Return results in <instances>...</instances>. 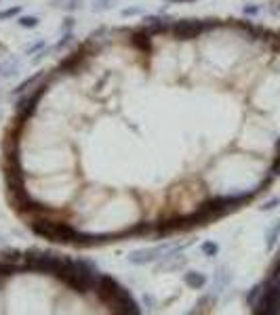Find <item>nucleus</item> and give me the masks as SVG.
Returning <instances> with one entry per match:
<instances>
[{"instance_id":"nucleus-1","label":"nucleus","mask_w":280,"mask_h":315,"mask_svg":"<svg viewBox=\"0 0 280 315\" xmlns=\"http://www.w3.org/2000/svg\"><path fill=\"white\" fill-rule=\"evenodd\" d=\"M95 288H97V294L101 301L105 305H110L116 313H122V315H139L141 313V307H139V303L133 298V294H131L118 280H114L112 275L99 273Z\"/></svg>"},{"instance_id":"nucleus-2","label":"nucleus","mask_w":280,"mask_h":315,"mask_svg":"<svg viewBox=\"0 0 280 315\" xmlns=\"http://www.w3.org/2000/svg\"><path fill=\"white\" fill-rule=\"evenodd\" d=\"M55 278L64 282L66 286H70L74 292L87 294L89 290L97 286L99 271L91 261H87V258H68L66 267L55 275Z\"/></svg>"},{"instance_id":"nucleus-3","label":"nucleus","mask_w":280,"mask_h":315,"mask_svg":"<svg viewBox=\"0 0 280 315\" xmlns=\"http://www.w3.org/2000/svg\"><path fill=\"white\" fill-rule=\"evenodd\" d=\"M2 170H4V183H6L9 193L26 191V172H23V166H21L17 141L4 147V166H2Z\"/></svg>"},{"instance_id":"nucleus-4","label":"nucleus","mask_w":280,"mask_h":315,"mask_svg":"<svg viewBox=\"0 0 280 315\" xmlns=\"http://www.w3.org/2000/svg\"><path fill=\"white\" fill-rule=\"evenodd\" d=\"M30 229L36 235L53 242H64V244H74L78 238V229L70 223H61V220H49V219H34L30 223Z\"/></svg>"},{"instance_id":"nucleus-5","label":"nucleus","mask_w":280,"mask_h":315,"mask_svg":"<svg viewBox=\"0 0 280 315\" xmlns=\"http://www.w3.org/2000/svg\"><path fill=\"white\" fill-rule=\"evenodd\" d=\"M23 258H26V265L21 267L23 271H38L51 275H57L68 263V256L49 254V252H38V250H28Z\"/></svg>"},{"instance_id":"nucleus-6","label":"nucleus","mask_w":280,"mask_h":315,"mask_svg":"<svg viewBox=\"0 0 280 315\" xmlns=\"http://www.w3.org/2000/svg\"><path fill=\"white\" fill-rule=\"evenodd\" d=\"M221 26L219 21H205V19H179L173 23V36L179 40H194L200 34Z\"/></svg>"},{"instance_id":"nucleus-7","label":"nucleus","mask_w":280,"mask_h":315,"mask_svg":"<svg viewBox=\"0 0 280 315\" xmlns=\"http://www.w3.org/2000/svg\"><path fill=\"white\" fill-rule=\"evenodd\" d=\"M253 311L259 315L280 313V282H263V294Z\"/></svg>"},{"instance_id":"nucleus-8","label":"nucleus","mask_w":280,"mask_h":315,"mask_svg":"<svg viewBox=\"0 0 280 315\" xmlns=\"http://www.w3.org/2000/svg\"><path fill=\"white\" fill-rule=\"evenodd\" d=\"M171 246L162 244V246H154V248H139V250H133L129 254V263L133 265H150L154 261H160L162 256L167 254V250Z\"/></svg>"},{"instance_id":"nucleus-9","label":"nucleus","mask_w":280,"mask_h":315,"mask_svg":"<svg viewBox=\"0 0 280 315\" xmlns=\"http://www.w3.org/2000/svg\"><path fill=\"white\" fill-rule=\"evenodd\" d=\"M112 238H118V235L116 233H78L74 244H78V246H99V244L110 242Z\"/></svg>"},{"instance_id":"nucleus-10","label":"nucleus","mask_w":280,"mask_h":315,"mask_svg":"<svg viewBox=\"0 0 280 315\" xmlns=\"http://www.w3.org/2000/svg\"><path fill=\"white\" fill-rule=\"evenodd\" d=\"M171 28V23L167 17H160V15H150V17L143 19V30L147 34H160V32H165Z\"/></svg>"},{"instance_id":"nucleus-11","label":"nucleus","mask_w":280,"mask_h":315,"mask_svg":"<svg viewBox=\"0 0 280 315\" xmlns=\"http://www.w3.org/2000/svg\"><path fill=\"white\" fill-rule=\"evenodd\" d=\"M183 282H185V286H190L192 290H202L207 286L209 278L205 273H200V271H188L183 275Z\"/></svg>"},{"instance_id":"nucleus-12","label":"nucleus","mask_w":280,"mask_h":315,"mask_svg":"<svg viewBox=\"0 0 280 315\" xmlns=\"http://www.w3.org/2000/svg\"><path fill=\"white\" fill-rule=\"evenodd\" d=\"M87 57L82 51H78V53H74V55H70L68 59H64L61 61V69H66V72H70V74H76L78 72V65L82 63V59Z\"/></svg>"},{"instance_id":"nucleus-13","label":"nucleus","mask_w":280,"mask_h":315,"mask_svg":"<svg viewBox=\"0 0 280 315\" xmlns=\"http://www.w3.org/2000/svg\"><path fill=\"white\" fill-rule=\"evenodd\" d=\"M133 46H137L139 51L143 53H152V42H150V34L143 30V32H137V34H133Z\"/></svg>"},{"instance_id":"nucleus-14","label":"nucleus","mask_w":280,"mask_h":315,"mask_svg":"<svg viewBox=\"0 0 280 315\" xmlns=\"http://www.w3.org/2000/svg\"><path fill=\"white\" fill-rule=\"evenodd\" d=\"M44 76V72H36L34 76H30V78H26V80H23L21 84H17V89H13V97H15V94H23V93H26V91H30V89H32V86H36V82L38 80H40V78Z\"/></svg>"},{"instance_id":"nucleus-15","label":"nucleus","mask_w":280,"mask_h":315,"mask_svg":"<svg viewBox=\"0 0 280 315\" xmlns=\"http://www.w3.org/2000/svg\"><path fill=\"white\" fill-rule=\"evenodd\" d=\"M278 238H280V220H274V225H270L266 231V248L274 250Z\"/></svg>"},{"instance_id":"nucleus-16","label":"nucleus","mask_w":280,"mask_h":315,"mask_svg":"<svg viewBox=\"0 0 280 315\" xmlns=\"http://www.w3.org/2000/svg\"><path fill=\"white\" fill-rule=\"evenodd\" d=\"M19 69V61L17 59H9L0 63V78H11L13 74H17Z\"/></svg>"},{"instance_id":"nucleus-17","label":"nucleus","mask_w":280,"mask_h":315,"mask_svg":"<svg viewBox=\"0 0 280 315\" xmlns=\"http://www.w3.org/2000/svg\"><path fill=\"white\" fill-rule=\"evenodd\" d=\"M230 280H232V275L228 273L225 267H221V269L215 273V292H221V290L230 284Z\"/></svg>"},{"instance_id":"nucleus-18","label":"nucleus","mask_w":280,"mask_h":315,"mask_svg":"<svg viewBox=\"0 0 280 315\" xmlns=\"http://www.w3.org/2000/svg\"><path fill=\"white\" fill-rule=\"evenodd\" d=\"M261 294H263V284H257V286H253L251 290H248V294H246V305L251 307V309H255V305L259 303Z\"/></svg>"},{"instance_id":"nucleus-19","label":"nucleus","mask_w":280,"mask_h":315,"mask_svg":"<svg viewBox=\"0 0 280 315\" xmlns=\"http://www.w3.org/2000/svg\"><path fill=\"white\" fill-rule=\"evenodd\" d=\"M200 252H202L205 256L213 258V256L219 254V244H217V242H211V240H207V242H202V244H200Z\"/></svg>"},{"instance_id":"nucleus-20","label":"nucleus","mask_w":280,"mask_h":315,"mask_svg":"<svg viewBox=\"0 0 280 315\" xmlns=\"http://www.w3.org/2000/svg\"><path fill=\"white\" fill-rule=\"evenodd\" d=\"M17 271H21V267H17L11 261H4V258L0 261V278H9V275L17 273Z\"/></svg>"},{"instance_id":"nucleus-21","label":"nucleus","mask_w":280,"mask_h":315,"mask_svg":"<svg viewBox=\"0 0 280 315\" xmlns=\"http://www.w3.org/2000/svg\"><path fill=\"white\" fill-rule=\"evenodd\" d=\"M21 15V4H15L11 9H4L0 11V21H6V19H13V17H19Z\"/></svg>"},{"instance_id":"nucleus-22","label":"nucleus","mask_w":280,"mask_h":315,"mask_svg":"<svg viewBox=\"0 0 280 315\" xmlns=\"http://www.w3.org/2000/svg\"><path fill=\"white\" fill-rule=\"evenodd\" d=\"M17 23L26 30H32V28L38 26V17H34V15H21V17L17 19Z\"/></svg>"},{"instance_id":"nucleus-23","label":"nucleus","mask_w":280,"mask_h":315,"mask_svg":"<svg viewBox=\"0 0 280 315\" xmlns=\"http://www.w3.org/2000/svg\"><path fill=\"white\" fill-rule=\"evenodd\" d=\"M114 2H116V0H95V4H93V11H95V13H105V11L112 9Z\"/></svg>"},{"instance_id":"nucleus-24","label":"nucleus","mask_w":280,"mask_h":315,"mask_svg":"<svg viewBox=\"0 0 280 315\" xmlns=\"http://www.w3.org/2000/svg\"><path fill=\"white\" fill-rule=\"evenodd\" d=\"M72 38H74V34H72V32H66V34L61 36V40H59V42H57L55 46H53V51H59V49H64L66 44H70V42H72Z\"/></svg>"},{"instance_id":"nucleus-25","label":"nucleus","mask_w":280,"mask_h":315,"mask_svg":"<svg viewBox=\"0 0 280 315\" xmlns=\"http://www.w3.org/2000/svg\"><path fill=\"white\" fill-rule=\"evenodd\" d=\"M82 4H84V0H66L64 9L72 13V11H78V9H82Z\"/></svg>"},{"instance_id":"nucleus-26","label":"nucleus","mask_w":280,"mask_h":315,"mask_svg":"<svg viewBox=\"0 0 280 315\" xmlns=\"http://www.w3.org/2000/svg\"><path fill=\"white\" fill-rule=\"evenodd\" d=\"M44 40H38V42H34V44H28L26 46V55H36L38 51H40V49H44Z\"/></svg>"},{"instance_id":"nucleus-27","label":"nucleus","mask_w":280,"mask_h":315,"mask_svg":"<svg viewBox=\"0 0 280 315\" xmlns=\"http://www.w3.org/2000/svg\"><path fill=\"white\" fill-rule=\"evenodd\" d=\"M19 258H23V252H19V250H6L4 252V261H19Z\"/></svg>"},{"instance_id":"nucleus-28","label":"nucleus","mask_w":280,"mask_h":315,"mask_svg":"<svg viewBox=\"0 0 280 315\" xmlns=\"http://www.w3.org/2000/svg\"><path fill=\"white\" fill-rule=\"evenodd\" d=\"M278 204H280V198L276 195V198H272V200H268L266 204H263V206H261V210H263V212H268V210H274V208L278 206Z\"/></svg>"},{"instance_id":"nucleus-29","label":"nucleus","mask_w":280,"mask_h":315,"mask_svg":"<svg viewBox=\"0 0 280 315\" xmlns=\"http://www.w3.org/2000/svg\"><path fill=\"white\" fill-rule=\"evenodd\" d=\"M72 28H74V19L72 17H68V19H64V26H61V32H72Z\"/></svg>"},{"instance_id":"nucleus-30","label":"nucleus","mask_w":280,"mask_h":315,"mask_svg":"<svg viewBox=\"0 0 280 315\" xmlns=\"http://www.w3.org/2000/svg\"><path fill=\"white\" fill-rule=\"evenodd\" d=\"M139 13H141V9H139V6H131V9H124V11H122L124 17H129V15H139Z\"/></svg>"},{"instance_id":"nucleus-31","label":"nucleus","mask_w":280,"mask_h":315,"mask_svg":"<svg viewBox=\"0 0 280 315\" xmlns=\"http://www.w3.org/2000/svg\"><path fill=\"white\" fill-rule=\"evenodd\" d=\"M259 6H245V15H257Z\"/></svg>"},{"instance_id":"nucleus-32","label":"nucleus","mask_w":280,"mask_h":315,"mask_svg":"<svg viewBox=\"0 0 280 315\" xmlns=\"http://www.w3.org/2000/svg\"><path fill=\"white\" fill-rule=\"evenodd\" d=\"M188 2H196V0H167V4H188Z\"/></svg>"},{"instance_id":"nucleus-33","label":"nucleus","mask_w":280,"mask_h":315,"mask_svg":"<svg viewBox=\"0 0 280 315\" xmlns=\"http://www.w3.org/2000/svg\"><path fill=\"white\" fill-rule=\"evenodd\" d=\"M272 49H274V51H280V36H276L274 40H272Z\"/></svg>"},{"instance_id":"nucleus-34","label":"nucleus","mask_w":280,"mask_h":315,"mask_svg":"<svg viewBox=\"0 0 280 315\" xmlns=\"http://www.w3.org/2000/svg\"><path fill=\"white\" fill-rule=\"evenodd\" d=\"M0 242H2V238H0Z\"/></svg>"},{"instance_id":"nucleus-35","label":"nucleus","mask_w":280,"mask_h":315,"mask_svg":"<svg viewBox=\"0 0 280 315\" xmlns=\"http://www.w3.org/2000/svg\"><path fill=\"white\" fill-rule=\"evenodd\" d=\"M0 2H2V0H0Z\"/></svg>"}]
</instances>
